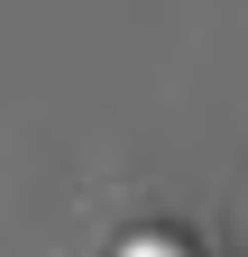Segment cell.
<instances>
[{
	"label": "cell",
	"mask_w": 248,
	"mask_h": 257,
	"mask_svg": "<svg viewBox=\"0 0 248 257\" xmlns=\"http://www.w3.org/2000/svg\"><path fill=\"white\" fill-rule=\"evenodd\" d=\"M110 257H193V248H184V239H166V230H138V239H119Z\"/></svg>",
	"instance_id": "6da1fadb"
}]
</instances>
